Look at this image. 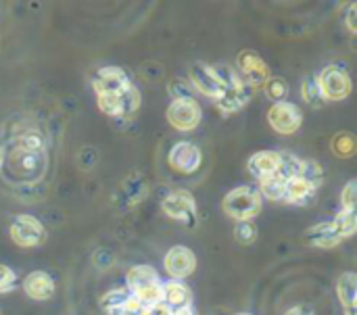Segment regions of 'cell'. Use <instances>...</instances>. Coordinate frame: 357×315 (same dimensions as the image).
<instances>
[{
  "mask_svg": "<svg viewBox=\"0 0 357 315\" xmlns=\"http://www.w3.org/2000/svg\"><path fill=\"white\" fill-rule=\"evenodd\" d=\"M126 289L134 297L140 307H153L161 303V280L155 268L151 266H134L126 274Z\"/></svg>",
  "mask_w": 357,
  "mask_h": 315,
  "instance_id": "1",
  "label": "cell"
},
{
  "mask_svg": "<svg viewBox=\"0 0 357 315\" xmlns=\"http://www.w3.org/2000/svg\"><path fill=\"white\" fill-rule=\"evenodd\" d=\"M261 207H264V199L255 186H238L230 190L222 201L224 213L236 224L255 220L261 213Z\"/></svg>",
  "mask_w": 357,
  "mask_h": 315,
  "instance_id": "2",
  "label": "cell"
},
{
  "mask_svg": "<svg viewBox=\"0 0 357 315\" xmlns=\"http://www.w3.org/2000/svg\"><path fill=\"white\" fill-rule=\"evenodd\" d=\"M215 71L226 88L224 96L215 102V107L222 111V115H234L251 100V88L243 82L238 71L228 65H215Z\"/></svg>",
  "mask_w": 357,
  "mask_h": 315,
  "instance_id": "3",
  "label": "cell"
},
{
  "mask_svg": "<svg viewBox=\"0 0 357 315\" xmlns=\"http://www.w3.org/2000/svg\"><path fill=\"white\" fill-rule=\"evenodd\" d=\"M96 105H98L100 113H105L109 117H132L140 109L142 96H140V90L134 84H130L119 90L98 92Z\"/></svg>",
  "mask_w": 357,
  "mask_h": 315,
  "instance_id": "4",
  "label": "cell"
},
{
  "mask_svg": "<svg viewBox=\"0 0 357 315\" xmlns=\"http://www.w3.org/2000/svg\"><path fill=\"white\" fill-rule=\"evenodd\" d=\"M316 84L326 102L328 100H345V98H349V94L354 90V82H351L347 67H343L339 63L326 65L316 75Z\"/></svg>",
  "mask_w": 357,
  "mask_h": 315,
  "instance_id": "5",
  "label": "cell"
},
{
  "mask_svg": "<svg viewBox=\"0 0 357 315\" xmlns=\"http://www.w3.org/2000/svg\"><path fill=\"white\" fill-rule=\"evenodd\" d=\"M10 240L21 249H36L46 243V228L33 215H15L8 226Z\"/></svg>",
  "mask_w": 357,
  "mask_h": 315,
  "instance_id": "6",
  "label": "cell"
},
{
  "mask_svg": "<svg viewBox=\"0 0 357 315\" xmlns=\"http://www.w3.org/2000/svg\"><path fill=\"white\" fill-rule=\"evenodd\" d=\"M165 119L174 130L192 132L195 128H199L203 119V109L195 98H178L169 102L165 111Z\"/></svg>",
  "mask_w": 357,
  "mask_h": 315,
  "instance_id": "7",
  "label": "cell"
},
{
  "mask_svg": "<svg viewBox=\"0 0 357 315\" xmlns=\"http://www.w3.org/2000/svg\"><path fill=\"white\" fill-rule=\"evenodd\" d=\"M188 77H190L188 84H190L197 92H201L203 96L211 98L213 102H218V100L224 96V92H226L224 82H222V77L218 75L215 67H213V65H207V63H203V61H197V63L190 67Z\"/></svg>",
  "mask_w": 357,
  "mask_h": 315,
  "instance_id": "8",
  "label": "cell"
},
{
  "mask_svg": "<svg viewBox=\"0 0 357 315\" xmlns=\"http://www.w3.org/2000/svg\"><path fill=\"white\" fill-rule=\"evenodd\" d=\"M236 71L243 77V82L253 90V88H264L266 82L270 79V67L268 63L253 50H243L236 56Z\"/></svg>",
  "mask_w": 357,
  "mask_h": 315,
  "instance_id": "9",
  "label": "cell"
},
{
  "mask_svg": "<svg viewBox=\"0 0 357 315\" xmlns=\"http://www.w3.org/2000/svg\"><path fill=\"white\" fill-rule=\"evenodd\" d=\"M268 123L274 132H278L282 136H291L301 128L303 111L295 102H289V100L274 102L268 111Z\"/></svg>",
  "mask_w": 357,
  "mask_h": 315,
  "instance_id": "10",
  "label": "cell"
},
{
  "mask_svg": "<svg viewBox=\"0 0 357 315\" xmlns=\"http://www.w3.org/2000/svg\"><path fill=\"white\" fill-rule=\"evenodd\" d=\"M161 211L176 222H184V224H195L197 217V201L188 190H174L169 194H165V199L161 201Z\"/></svg>",
  "mask_w": 357,
  "mask_h": 315,
  "instance_id": "11",
  "label": "cell"
},
{
  "mask_svg": "<svg viewBox=\"0 0 357 315\" xmlns=\"http://www.w3.org/2000/svg\"><path fill=\"white\" fill-rule=\"evenodd\" d=\"M167 163L178 174L190 176V174H195L201 167V163H203V151L197 144L186 142V140L176 142L172 146L169 155H167Z\"/></svg>",
  "mask_w": 357,
  "mask_h": 315,
  "instance_id": "12",
  "label": "cell"
},
{
  "mask_svg": "<svg viewBox=\"0 0 357 315\" xmlns=\"http://www.w3.org/2000/svg\"><path fill=\"white\" fill-rule=\"evenodd\" d=\"M163 266H165V272L172 276V280H184L188 276L195 274L197 270V257L195 253L188 249V247H172L163 259Z\"/></svg>",
  "mask_w": 357,
  "mask_h": 315,
  "instance_id": "13",
  "label": "cell"
},
{
  "mask_svg": "<svg viewBox=\"0 0 357 315\" xmlns=\"http://www.w3.org/2000/svg\"><path fill=\"white\" fill-rule=\"evenodd\" d=\"M132 79L130 75L121 69V67H115V65H107V67H100L94 75H92V88L94 92H111V90H119V88H126L130 86Z\"/></svg>",
  "mask_w": 357,
  "mask_h": 315,
  "instance_id": "14",
  "label": "cell"
},
{
  "mask_svg": "<svg viewBox=\"0 0 357 315\" xmlns=\"http://www.w3.org/2000/svg\"><path fill=\"white\" fill-rule=\"evenodd\" d=\"M161 303H163L169 312L190 307V303H192V291H190L188 284L182 282V280H167V282H161Z\"/></svg>",
  "mask_w": 357,
  "mask_h": 315,
  "instance_id": "15",
  "label": "cell"
},
{
  "mask_svg": "<svg viewBox=\"0 0 357 315\" xmlns=\"http://www.w3.org/2000/svg\"><path fill=\"white\" fill-rule=\"evenodd\" d=\"M23 291L31 301H50L54 297V280L50 274L36 270L25 276Z\"/></svg>",
  "mask_w": 357,
  "mask_h": 315,
  "instance_id": "16",
  "label": "cell"
},
{
  "mask_svg": "<svg viewBox=\"0 0 357 315\" xmlns=\"http://www.w3.org/2000/svg\"><path fill=\"white\" fill-rule=\"evenodd\" d=\"M345 238L339 234L337 226L333 222H322L312 226L305 232V243L314 249H335L343 243Z\"/></svg>",
  "mask_w": 357,
  "mask_h": 315,
  "instance_id": "17",
  "label": "cell"
},
{
  "mask_svg": "<svg viewBox=\"0 0 357 315\" xmlns=\"http://www.w3.org/2000/svg\"><path fill=\"white\" fill-rule=\"evenodd\" d=\"M280 153L276 151H259L255 155L249 157L247 161V169L253 178L261 180V178H268V176H274L280 171Z\"/></svg>",
  "mask_w": 357,
  "mask_h": 315,
  "instance_id": "18",
  "label": "cell"
},
{
  "mask_svg": "<svg viewBox=\"0 0 357 315\" xmlns=\"http://www.w3.org/2000/svg\"><path fill=\"white\" fill-rule=\"evenodd\" d=\"M318 186H314L312 182L303 180V178H291L287 180V188H284V203L291 205H307L314 201Z\"/></svg>",
  "mask_w": 357,
  "mask_h": 315,
  "instance_id": "19",
  "label": "cell"
},
{
  "mask_svg": "<svg viewBox=\"0 0 357 315\" xmlns=\"http://www.w3.org/2000/svg\"><path fill=\"white\" fill-rule=\"evenodd\" d=\"M337 299L339 303L345 307V312L356 309L357 305V274L354 272H345L339 276L337 280Z\"/></svg>",
  "mask_w": 357,
  "mask_h": 315,
  "instance_id": "20",
  "label": "cell"
},
{
  "mask_svg": "<svg viewBox=\"0 0 357 315\" xmlns=\"http://www.w3.org/2000/svg\"><path fill=\"white\" fill-rule=\"evenodd\" d=\"M130 301H132V295L128 289H113L100 297V307L109 315H119L128 307Z\"/></svg>",
  "mask_w": 357,
  "mask_h": 315,
  "instance_id": "21",
  "label": "cell"
},
{
  "mask_svg": "<svg viewBox=\"0 0 357 315\" xmlns=\"http://www.w3.org/2000/svg\"><path fill=\"white\" fill-rule=\"evenodd\" d=\"M259 182V194L261 199H268V201H274V203H280L284 201V188H287V180L280 176V174H274V176H268V178H261L257 180Z\"/></svg>",
  "mask_w": 357,
  "mask_h": 315,
  "instance_id": "22",
  "label": "cell"
},
{
  "mask_svg": "<svg viewBox=\"0 0 357 315\" xmlns=\"http://www.w3.org/2000/svg\"><path fill=\"white\" fill-rule=\"evenodd\" d=\"M301 96L303 100L312 107V109H322L326 105V100L322 98L318 84H316V75H305L301 82Z\"/></svg>",
  "mask_w": 357,
  "mask_h": 315,
  "instance_id": "23",
  "label": "cell"
},
{
  "mask_svg": "<svg viewBox=\"0 0 357 315\" xmlns=\"http://www.w3.org/2000/svg\"><path fill=\"white\" fill-rule=\"evenodd\" d=\"M333 153L341 159H347V157H354L357 151V140L354 134L349 132H339L335 138H333Z\"/></svg>",
  "mask_w": 357,
  "mask_h": 315,
  "instance_id": "24",
  "label": "cell"
},
{
  "mask_svg": "<svg viewBox=\"0 0 357 315\" xmlns=\"http://www.w3.org/2000/svg\"><path fill=\"white\" fill-rule=\"evenodd\" d=\"M264 90H266V94H268V98L272 102H282L289 96V84L280 75H270V79L266 82Z\"/></svg>",
  "mask_w": 357,
  "mask_h": 315,
  "instance_id": "25",
  "label": "cell"
},
{
  "mask_svg": "<svg viewBox=\"0 0 357 315\" xmlns=\"http://www.w3.org/2000/svg\"><path fill=\"white\" fill-rule=\"evenodd\" d=\"M333 224L337 226V230H339V234L347 240V238H351L354 234H356L357 230V215L356 211H339V215L333 220Z\"/></svg>",
  "mask_w": 357,
  "mask_h": 315,
  "instance_id": "26",
  "label": "cell"
},
{
  "mask_svg": "<svg viewBox=\"0 0 357 315\" xmlns=\"http://www.w3.org/2000/svg\"><path fill=\"white\" fill-rule=\"evenodd\" d=\"M299 178H303V180H307V182H312L314 186H322V182H324V169L320 167V163L318 161H314V159H303V163H301V171H299Z\"/></svg>",
  "mask_w": 357,
  "mask_h": 315,
  "instance_id": "27",
  "label": "cell"
},
{
  "mask_svg": "<svg viewBox=\"0 0 357 315\" xmlns=\"http://www.w3.org/2000/svg\"><path fill=\"white\" fill-rule=\"evenodd\" d=\"M234 240L245 247H251L257 240V228L251 222H238L234 228Z\"/></svg>",
  "mask_w": 357,
  "mask_h": 315,
  "instance_id": "28",
  "label": "cell"
},
{
  "mask_svg": "<svg viewBox=\"0 0 357 315\" xmlns=\"http://www.w3.org/2000/svg\"><path fill=\"white\" fill-rule=\"evenodd\" d=\"M167 90H169V94H172V100H178V98H195L190 84H188L186 79H180V77L172 79L169 86H167Z\"/></svg>",
  "mask_w": 357,
  "mask_h": 315,
  "instance_id": "29",
  "label": "cell"
},
{
  "mask_svg": "<svg viewBox=\"0 0 357 315\" xmlns=\"http://www.w3.org/2000/svg\"><path fill=\"white\" fill-rule=\"evenodd\" d=\"M357 203V182L356 180H349L341 192V209L343 211H356Z\"/></svg>",
  "mask_w": 357,
  "mask_h": 315,
  "instance_id": "30",
  "label": "cell"
},
{
  "mask_svg": "<svg viewBox=\"0 0 357 315\" xmlns=\"http://www.w3.org/2000/svg\"><path fill=\"white\" fill-rule=\"evenodd\" d=\"M17 286V274L8 266H0V295L10 293Z\"/></svg>",
  "mask_w": 357,
  "mask_h": 315,
  "instance_id": "31",
  "label": "cell"
},
{
  "mask_svg": "<svg viewBox=\"0 0 357 315\" xmlns=\"http://www.w3.org/2000/svg\"><path fill=\"white\" fill-rule=\"evenodd\" d=\"M356 17H357V4L356 2H351V4L347 6V15H345V23H347V27H349V31H351V33H356L357 31Z\"/></svg>",
  "mask_w": 357,
  "mask_h": 315,
  "instance_id": "32",
  "label": "cell"
},
{
  "mask_svg": "<svg viewBox=\"0 0 357 315\" xmlns=\"http://www.w3.org/2000/svg\"><path fill=\"white\" fill-rule=\"evenodd\" d=\"M284 315H316V314H314V309H312L310 305H295V307H291V309H289Z\"/></svg>",
  "mask_w": 357,
  "mask_h": 315,
  "instance_id": "33",
  "label": "cell"
},
{
  "mask_svg": "<svg viewBox=\"0 0 357 315\" xmlns=\"http://www.w3.org/2000/svg\"><path fill=\"white\" fill-rule=\"evenodd\" d=\"M169 315H197V314H195V309H192V307H184V309H176V312H172Z\"/></svg>",
  "mask_w": 357,
  "mask_h": 315,
  "instance_id": "34",
  "label": "cell"
},
{
  "mask_svg": "<svg viewBox=\"0 0 357 315\" xmlns=\"http://www.w3.org/2000/svg\"><path fill=\"white\" fill-rule=\"evenodd\" d=\"M4 159H6V153H4V148L0 146V169H2V165H4Z\"/></svg>",
  "mask_w": 357,
  "mask_h": 315,
  "instance_id": "35",
  "label": "cell"
},
{
  "mask_svg": "<svg viewBox=\"0 0 357 315\" xmlns=\"http://www.w3.org/2000/svg\"><path fill=\"white\" fill-rule=\"evenodd\" d=\"M345 315H356V309H351V312H345Z\"/></svg>",
  "mask_w": 357,
  "mask_h": 315,
  "instance_id": "36",
  "label": "cell"
},
{
  "mask_svg": "<svg viewBox=\"0 0 357 315\" xmlns=\"http://www.w3.org/2000/svg\"><path fill=\"white\" fill-rule=\"evenodd\" d=\"M236 315H251V314H236Z\"/></svg>",
  "mask_w": 357,
  "mask_h": 315,
  "instance_id": "37",
  "label": "cell"
},
{
  "mask_svg": "<svg viewBox=\"0 0 357 315\" xmlns=\"http://www.w3.org/2000/svg\"><path fill=\"white\" fill-rule=\"evenodd\" d=\"M0 315H2V312H0Z\"/></svg>",
  "mask_w": 357,
  "mask_h": 315,
  "instance_id": "38",
  "label": "cell"
}]
</instances>
